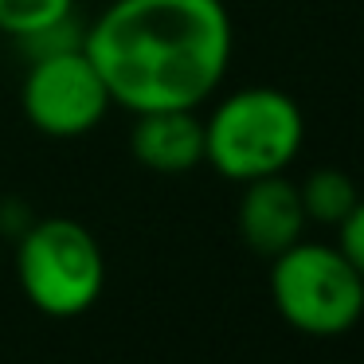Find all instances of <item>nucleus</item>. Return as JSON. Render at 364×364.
<instances>
[{
    "mask_svg": "<svg viewBox=\"0 0 364 364\" xmlns=\"http://www.w3.org/2000/svg\"><path fill=\"white\" fill-rule=\"evenodd\" d=\"M231 43L223 0H114L82 32L110 102L129 114L208 102L228 75Z\"/></svg>",
    "mask_w": 364,
    "mask_h": 364,
    "instance_id": "obj_1",
    "label": "nucleus"
},
{
    "mask_svg": "<svg viewBox=\"0 0 364 364\" xmlns=\"http://www.w3.org/2000/svg\"><path fill=\"white\" fill-rule=\"evenodd\" d=\"M301 141V106L274 87H243L204 118V165L239 184L286 173Z\"/></svg>",
    "mask_w": 364,
    "mask_h": 364,
    "instance_id": "obj_2",
    "label": "nucleus"
},
{
    "mask_svg": "<svg viewBox=\"0 0 364 364\" xmlns=\"http://www.w3.org/2000/svg\"><path fill=\"white\" fill-rule=\"evenodd\" d=\"M270 301L290 329L341 337L364 314V278L329 243H290L270 259Z\"/></svg>",
    "mask_w": 364,
    "mask_h": 364,
    "instance_id": "obj_3",
    "label": "nucleus"
},
{
    "mask_svg": "<svg viewBox=\"0 0 364 364\" xmlns=\"http://www.w3.org/2000/svg\"><path fill=\"white\" fill-rule=\"evenodd\" d=\"M16 278L24 298L48 317H79L102 298L106 259L90 228L67 215L28 223L16 247Z\"/></svg>",
    "mask_w": 364,
    "mask_h": 364,
    "instance_id": "obj_4",
    "label": "nucleus"
},
{
    "mask_svg": "<svg viewBox=\"0 0 364 364\" xmlns=\"http://www.w3.org/2000/svg\"><path fill=\"white\" fill-rule=\"evenodd\" d=\"M24 118L48 137H82L110 114V90L102 87L87 51H59V55L28 59V75L20 87Z\"/></svg>",
    "mask_w": 364,
    "mask_h": 364,
    "instance_id": "obj_5",
    "label": "nucleus"
},
{
    "mask_svg": "<svg viewBox=\"0 0 364 364\" xmlns=\"http://www.w3.org/2000/svg\"><path fill=\"white\" fill-rule=\"evenodd\" d=\"M306 208H301L298 184L286 181V173L259 176L243 184L239 200V235L262 259H274L290 243H298L306 231Z\"/></svg>",
    "mask_w": 364,
    "mask_h": 364,
    "instance_id": "obj_6",
    "label": "nucleus"
},
{
    "mask_svg": "<svg viewBox=\"0 0 364 364\" xmlns=\"http://www.w3.org/2000/svg\"><path fill=\"white\" fill-rule=\"evenodd\" d=\"M134 118L129 149L149 173L181 176L204 165V122L196 110H145Z\"/></svg>",
    "mask_w": 364,
    "mask_h": 364,
    "instance_id": "obj_7",
    "label": "nucleus"
},
{
    "mask_svg": "<svg viewBox=\"0 0 364 364\" xmlns=\"http://www.w3.org/2000/svg\"><path fill=\"white\" fill-rule=\"evenodd\" d=\"M298 196H301V208H306L309 223L337 228V223L353 212L360 192H356L353 176L341 173V168H317V173H309L306 181L298 184Z\"/></svg>",
    "mask_w": 364,
    "mask_h": 364,
    "instance_id": "obj_8",
    "label": "nucleus"
},
{
    "mask_svg": "<svg viewBox=\"0 0 364 364\" xmlns=\"http://www.w3.org/2000/svg\"><path fill=\"white\" fill-rule=\"evenodd\" d=\"M67 16H75V0H0V32L12 40H28Z\"/></svg>",
    "mask_w": 364,
    "mask_h": 364,
    "instance_id": "obj_9",
    "label": "nucleus"
},
{
    "mask_svg": "<svg viewBox=\"0 0 364 364\" xmlns=\"http://www.w3.org/2000/svg\"><path fill=\"white\" fill-rule=\"evenodd\" d=\"M82 32H87V28H82L75 16H67V20H59V24L43 28V32L28 36V40H16V43L24 48L28 59H43V55H59V51L82 48Z\"/></svg>",
    "mask_w": 364,
    "mask_h": 364,
    "instance_id": "obj_10",
    "label": "nucleus"
},
{
    "mask_svg": "<svg viewBox=\"0 0 364 364\" xmlns=\"http://www.w3.org/2000/svg\"><path fill=\"white\" fill-rule=\"evenodd\" d=\"M337 247L364 278V196L353 204V212L337 223Z\"/></svg>",
    "mask_w": 364,
    "mask_h": 364,
    "instance_id": "obj_11",
    "label": "nucleus"
}]
</instances>
